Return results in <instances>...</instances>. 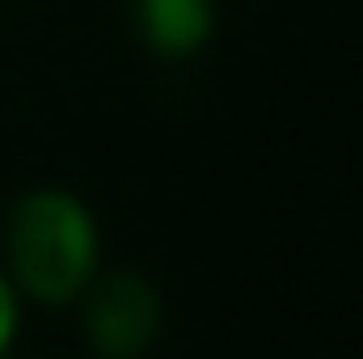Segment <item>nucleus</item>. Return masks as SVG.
Segmentation results:
<instances>
[{"label":"nucleus","instance_id":"obj_1","mask_svg":"<svg viewBox=\"0 0 363 359\" xmlns=\"http://www.w3.org/2000/svg\"><path fill=\"white\" fill-rule=\"evenodd\" d=\"M9 267L21 292L43 304L77 300L97 267V228L89 207L64 190H34L9 220Z\"/></svg>","mask_w":363,"mask_h":359},{"label":"nucleus","instance_id":"obj_2","mask_svg":"<svg viewBox=\"0 0 363 359\" xmlns=\"http://www.w3.org/2000/svg\"><path fill=\"white\" fill-rule=\"evenodd\" d=\"M85 334L97 359H140L161 334V296L135 270H114L89 292Z\"/></svg>","mask_w":363,"mask_h":359},{"label":"nucleus","instance_id":"obj_3","mask_svg":"<svg viewBox=\"0 0 363 359\" xmlns=\"http://www.w3.org/2000/svg\"><path fill=\"white\" fill-rule=\"evenodd\" d=\"M135 17L144 21L148 43L169 51V55L194 51L211 30L207 0H135Z\"/></svg>","mask_w":363,"mask_h":359},{"label":"nucleus","instance_id":"obj_4","mask_svg":"<svg viewBox=\"0 0 363 359\" xmlns=\"http://www.w3.org/2000/svg\"><path fill=\"white\" fill-rule=\"evenodd\" d=\"M13 330H17V292H13V283L0 275V355H4V347L13 343Z\"/></svg>","mask_w":363,"mask_h":359}]
</instances>
